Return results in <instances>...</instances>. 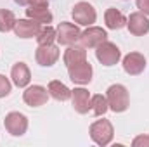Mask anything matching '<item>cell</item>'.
Returning a JSON list of instances; mask_svg holds the SVG:
<instances>
[{"label": "cell", "mask_w": 149, "mask_h": 147, "mask_svg": "<svg viewBox=\"0 0 149 147\" xmlns=\"http://www.w3.org/2000/svg\"><path fill=\"white\" fill-rule=\"evenodd\" d=\"M106 99H108V106L113 112H123L128 109L130 106V97H128V90L127 87L116 83L111 85L106 92Z\"/></svg>", "instance_id": "1"}, {"label": "cell", "mask_w": 149, "mask_h": 147, "mask_svg": "<svg viewBox=\"0 0 149 147\" xmlns=\"http://www.w3.org/2000/svg\"><path fill=\"white\" fill-rule=\"evenodd\" d=\"M90 139L101 147H106L111 144L113 137H114V128H113L109 119H97L90 125Z\"/></svg>", "instance_id": "2"}, {"label": "cell", "mask_w": 149, "mask_h": 147, "mask_svg": "<svg viewBox=\"0 0 149 147\" xmlns=\"http://www.w3.org/2000/svg\"><path fill=\"white\" fill-rule=\"evenodd\" d=\"M95 57L102 66H114L121 59V50L113 42H102L95 47Z\"/></svg>", "instance_id": "3"}, {"label": "cell", "mask_w": 149, "mask_h": 147, "mask_svg": "<svg viewBox=\"0 0 149 147\" xmlns=\"http://www.w3.org/2000/svg\"><path fill=\"white\" fill-rule=\"evenodd\" d=\"M71 16H73L74 23H78L80 26H92L97 19V12L94 9L92 3L88 2H78L74 3L73 10H71Z\"/></svg>", "instance_id": "4"}, {"label": "cell", "mask_w": 149, "mask_h": 147, "mask_svg": "<svg viewBox=\"0 0 149 147\" xmlns=\"http://www.w3.org/2000/svg\"><path fill=\"white\" fill-rule=\"evenodd\" d=\"M3 126L5 130L12 135V137H21L26 133L28 130V118L23 114V112H17V111H12L5 116L3 119Z\"/></svg>", "instance_id": "5"}, {"label": "cell", "mask_w": 149, "mask_h": 147, "mask_svg": "<svg viewBox=\"0 0 149 147\" xmlns=\"http://www.w3.org/2000/svg\"><path fill=\"white\" fill-rule=\"evenodd\" d=\"M80 35H81L80 28L73 23H68V21L59 23V26L56 30V40L61 45H73L80 40Z\"/></svg>", "instance_id": "6"}, {"label": "cell", "mask_w": 149, "mask_h": 147, "mask_svg": "<svg viewBox=\"0 0 149 147\" xmlns=\"http://www.w3.org/2000/svg\"><path fill=\"white\" fill-rule=\"evenodd\" d=\"M23 101L30 107H40L49 101V90L42 85H31L23 92Z\"/></svg>", "instance_id": "7"}, {"label": "cell", "mask_w": 149, "mask_h": 147, "mask_svg": "<svg viewBox=\"0 0 149 147\" xmlns=\"http://www.w3.org/2000/svg\"><path fill=\"white\" fill-rule=\"evenodd\" d=\"M68 74H70V80L76 85H88L92 81L94 69H92V64L88 61H83V62H78L74 66H70Z\"/></svg>", "instance_id": "8"}, {"label": "cell", "mask_w": 149, "mask_h": 147, "mask_svg": "<svg viewBox=\"0 0 149 147\" xmlns=\"http://www.w3.org/2000/svg\"><path fill=\"white\" fill-rule=\"evenodd\" d=\"M108 40V33L106 30L99 28V26H87V30L80 35V43L85 47V49H95L99 43L106 42Z\"/></svg>", "instance_id": "9"}, {"label": "cell", "mask_w": 149, "mask_h": 147, "mask_svg": "<svg viewBox=\"0 0 149 147\" xmlns=\"http://www.w3.org/2000/svg\"><path fill=\"white\" fill-rule=\"evenodd\" d=\"M127 28L134 37H144L149 33V19L146 14L139 12H132L127 19Z\"/></svg>", "instance_id": "10"}, {"label": "cell", "mask_w": 149, "mask_h": 147, "mask_svg": "<svg viewBox=\"0 0 149 147\" xmlns=\"http://www.w3.org/2000/svg\"><path fill=\"white\" fill-rule=\"evenodd\" d=\"M59 55H61V52H59V49L54 43H50V45H38L37 52H35L37 62L40 66H47V68L54 66L57 62Z\"/></svg>", "instance_id": "11"}, {"label": "cell", "mask_w": 149, "mask_h": 147, "mask_svg": "<svg viewBox=\"0 0 149 147\" xmlns=\"http://www.w3.org/2000/svg\"><path fill=\"white\" fill-rule=\"evenodd\" d=\"M123 69L130 76H137L146 69V57L141 52H130L123 57Z\"/></svg>", "instance_id": "12"}, {"label": "cell", "mask_w": 149, "mask_h": 147, "mask_svg": "<svg viewBox=\"0 0 149 147\" xmlns=\"http://www.w3.org/2000/svg\"><path fill=\"white\" fill-rule=\"evenodd\" d=\"M26 17L35 19L40 24H49V23H52V19H54V17H52V12L49 10V2L28 5V9H26Z\"/></svg>", "instance_id": "13"}, {"label": "cell", "mask_w": 149, "mask_h": 147, "mask_svg": "<svg viewBox=\"0 0 149 147\" xmlns=\"http://www.w3.org/2000/svg\"><path fill=\"white\" fill-rule=\"evenodd\" d=\"M71 104H73V109L80 114H87L88 111L92 109V104H90V94L87 88H74L71 90Z\"/></svg>", "instance_id": "14"}, {"label": "cell", "mask_w": 149, "mask_h": 147, "mask_svg": "<svg viewBox=\"0 0 149 147\" xmlns=\"http://www.w3.org/2000/svg\"><path fill=\"white\" fill-rule=\"evenodd\" d=\"M40 28H42V24L38 21H35V19H30V17L17 19L16 26H14V33H16V37H19V38H33V37H37Z\"/></svg>", "instance_id": "15"}, {"label": "cell", "mask_w": 149, "mask_h": 147, "mask_svg": "<svg viewBox=\"0 0 149 147\" xmlns=\"http://www.w3.org/2000/svg\"><path fill=\"white\" fill-rule=\"evenodd\" d=\"M10 78H12V81H14L16 87L24 88L31 81V71H30V68L24 62H16L12 66V69H10Z\"/></svg>", "instance_id": "16"}, {"label": "cell", "mask_w": 149, "mask_h": 147, "mask_svg": "<svg viewBox=\"0 0 149 147\" xmlns=\"http://www.w3.org/2000/svg\"><path fill=\"white\" fill-rule=\"evenodd\" d=\"M63 61L64 64L70 68V66H74L78 62H83L87 61V50L83 45H68V49L64 50V55H63Z\"/></svg>", "instance_id": "17"}, {"label": "cell", "mask_w": 149, "mask_h": 147, "mask_svg": "<svg viewBox=\"0 0 149 147\" xmlns=\"http://www.w3.org/2000/svg\"><path fill=\"white\" fill-rule=\"evenodd\" d=\"M104 23L109 30H121L123 26H127V17L123 16V12H120L118 9L109 7L104 12Z\"/></svg>", "instance_id": "18"}, {"label": "cell", "mask_w": 149, "mask_h": 147, "mask_svg": "<svg viewBox=\"0 0 149 147\" xmlns=\"http://www.w3.org/2000/svg\"><path fill=\"white\" fill-rule=\"evenodd\" d=\"M47 90H49V95H50L52 99H56V101L64 102V101L71 99V90H70L64 83H61L59 80H52V81L49 83Z\"/></svg>", "instance_id": "19"}, {"label": "cell", "mask_w": 149, "mask_h": 147, "mask_svg": "<svg viewBox=\"0 0 149 147\" xmlns=\"http://www.w3.org/2000/svg\"><path fill=\"white\" fill-rule=\"evenodd\" d=\"M16 16L12 10H7V9H0V31L2 33H7V31H12L14 26H16Z\"/></svg>", "instance_id": "20"}, {"label": "cell", "mask_w": 149, "mask_h": 147, "mask_svg": "<svg viewBox=\"0 0 149 147\" xmlns=\"http://www.w3.org/2000/svg\"><path fill=\"white\" fill-rule=\"evenodd\" d=\"M35 38H37L38 45H50V43H54V40H56V30H54L50 24H43Z\"/></svg>", "instance_id": "21"}, {"label": "cell", "mask_w": 149, "mask_h": 147, "mask_svg": "<svg viewBox=\"0 0 149 147\" xmlns=\"http://www.w3.org/2000/svg\"><path fill=\"white\" fill-rule=\"evenodd\" d=\"M90 104H92V112H94L95 116H102V114H106L108 109H109L108 99H106L104 95H101V94L90 97Z\"/></svg>", "instance_id": "22"}, {"label": "cell", "mask_w": 149, "mask_h": 147, "mask_svg": "<svg viewBox=\"0 0 149 147\" xmlns=\"http://www.w3.org/2000/svg\"><path fill=\"white\" fill-rule=\"evenodd\" d=\"M12 90V85L9 81V78H5L3 74H0V99L2 97H7Z\"/></svg>", "instance_id": "23"}, {"label": "cell", "mask_w": 149, "mask_h": 147, "mask_svg": "<svg viewBox=\"0 0 149 147\" xmlns=\"http://www.w3.org/2000/svg\"><path fill=\"white\" fill-rule=\"evenodd\" d=\"M132 146L134 147H141V146L149 147V137L148 135H139V137H135V139L132 140Z\"/></svg>", "instance_id": "24"}, {"label": "cell", "mask_w": 149, "mask_h": 147, "mask_svg": "<svg viewBox=\"0 0 149 147\" xmlns=\"http://www.w3.org/2000/svg\"><path fill=\"white\" fill-rule=\"evenodd\" d=\"M135 3H137V9L142 14L149 16V0H135Z\"/></svg>", "instance_id": "25"}, {"label": "cell", "mask_w": 149, "mask_h": 147, "mask_svg": "<svg viewBox=\"0 0 149 147\" xmlns=\"http://www.w3.org/2000/svg\"><path fill=\"white\" fill-rule=\"evenodd\" d=\"M42 2H47V0H28V5H33V3H42Z\"/></svg>", "instance_id": "26"}, {"label": "cell", "mask_w": 149, "mask_h": 147, "mask_svg": "<svg viewBox=\"0 0 149 147\" xmlns=\"http://www.w3.org/2000/svg\"><path fill=\"white\" fill-rule=\"evenodd\" d=\"M17 5H28V0H14Z\"/></svg>", "instance_id": "27"}]
</instances>
